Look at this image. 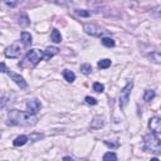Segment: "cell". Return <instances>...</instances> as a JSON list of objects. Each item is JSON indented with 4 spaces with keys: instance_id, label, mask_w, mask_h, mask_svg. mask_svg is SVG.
I'll use <instances>...</instances> for the list:
<instances>
[{
    "instance_id": "cell-13",
    "label": "cell",
    "mask_w": 161,
    "mask_h": 161,
    "mask_svg": "<svg viewBox=\"0 0 161 161\" xmlns=\"http://www.w3.org/2000/svg\"><path fill=\"white\" fill-rule=\"evenodd\" d=\"M28 140H29V137L28 136H25V135H20V136H18L15 140H14V146H17V147H20V146H24L26 142H28Z\"/></svg>"
},
{
    "instance_id": "cell-21",
    "label": "cell",
    "mask_w": 161,
    "mask_h": 161,
    "mask_svg": "<svg viewBox=\"0 0 161 161\" xmlns=\"http://www.w3.org/2000/svg\"><path fill=\"white\" fill-rule=\"evenodd\" d=\"M97 65H98V68H101V69H106V68H108V67L111 65V59H107V58L101 59Z\"/></svg>"
},
{
    "instance_id": "cell-28",
    "label": "cell",
    "mask_w": 161,
    "mask_h": 161,
    "mask_svg": "<svg viewBox=\"0 0 161 161\" xmlns=\"http://www.w3.org/2000/svg\"><path fill=\"white\" fill-rule=\"evenodd\" d=\"M8 69H9V68L5 65V63H0V72H2V73H6Z\"/></svg>"
},
{
    "instance_id": "cell-12",
    "label": "cell",
    "mask_w": 161,
    "mask_h": 161,
    "mask_svg": "<svg viewBox=\"0 0 161 161\" xmlns=\"http://www.w3.org/2000/svg\"><path fill=\"white\" fill-rule=\"evenodd\" d=\"M20 42L23 43V45L29 47V45L33 43V37H32V34L28 33V32H22V34H20Z\"/></svg>"
},
{
    "instance_id": "cell-20",
    "label": "cell",
    "mask_w": 161,
    "mask_h": 161,
    "mask_svg": "<svg viewBox=\"0 0 161 161\" xmlns=\"http://www.w3.org/2000/svg\"><path fill=\"white\" fill-rule=\"evenodd\" d=\"M80 72H82L83 74H86V76L91 74V73H92V65H91L89 63L82 64V65H80Z\"/></svg>"
},
{
    "instance_id": "cell-2",
    "label": "cell",
    "mask_w": 161,
    "mask_h": 161,
    "mask_svg": "<svg viewBox=\"0 0 161 161\" xmlns=\"http://www.w3.org/2000/svg\"><path fill=\"white\" fill-rule=\"evenodd\" d=\"M143 150L149 152H154V154H159L161 151V142H160V139L157 137V133L150 132L147 135H145Z\"/></svg>"
},
{
    "instance_id": "cell-22",
    "label": "cell",
    "mask_w": 161,
    "mask_h": 161,
    "mask_svg": "<svg viewBox=\"0 0 161 161\" xmlns=\"http://www.w3.org/2000/svg\"><path fill=\"white\" fill-rule=\"evenodd\" d=\"M74 13H76L78 17H83V18L91 17V11H89V10H86V9H76Z\"/></svg>"
},
{
    "instance_id": "cell-5",
    "label": "cell",
    "mask_w": 161,
    "mask_h": 161,
    "mask_svg": "<svg viewBox=\"0 0 161 161\" xmlns=\"http://www.w3.org/2000/svg\"><path fill=\"white\" fill-rule=\"evenodd\" d=\"M83 30L84 33H87L91 37H102L106 33V30H103L101 26L93 24V23H86L83 25Z\"/></svg>"
},
{
    "instance_id": "cell-25",
    "label": "cell",
    "mask_w": 161,
    "mask_h": 161,
    "mask_svg": "<svg viewBox=\"0 0 161 161\" xmlns=\"http://www.w3.org/2000/svg\"><path fill=\"white\" fill-rule=\"evenodd\" d=\"M84 101H86L87 104H91V106H96V104H97V100L93 98V97H91V96H87V97L84 98Z\"/></svg>"
},
{
    "instance_id": "cell-1",
    "label": "cell",
    "mask_w": 161,
    "mask_h": 161,
    "mask_svg": "<svg viewBox=\"0 0 161 161\" xmlns=\"http://www.w3.org/2000/svg\"><path fill=\"white\" fill-rule=\"evenodd\" d=\"M8 124L9 125H14V126H33L37 124V116L30 115L28 112H23L18 110H11L8 115Z\"/></svg>"
},
{
    "instance_id": "cell-17",
    "label": "cell",
    "mask_w": 161,
    "mask_h": 161,
    "mask_svg": "<svg viewBox=\"0 0 161 161\" xmlns=\"http://www.w3.org/2000/svg\"><path fill=\"white\" fill-rule=\"evenodd\" d=\"M50 38H52V40H53L54 43H61V42H62V35H61V33H59L57 29H53V30H52Z\"/></svg>"
},
{
    "instance_id": "cell-31",
    "label": "cell",
    "mask_w": 161,
    "mask_h": 161,
    "mask_svg": "<svg viewBox=\"0 0 161 161\" xmlns=\"http://www.w3.org/2000/svg\"><path fill=\"white\" fill-rule=\"evenodd\" d=\"M63 160H71V161H72L73 159H72V157H69V156H65V157H63Z\"/></svg>"
},
{
    "instance_id": "cell-10",
    "label": "cell",
    "mask_w": 161,
    "mask_h": 161,
    "mask_svg": "<svg viewBox=\"0 0 161 161\" xmlns=\"http://www.w3.org/2000/svg\"><path fill=\"white\" fill-rule=\"evenodd\" d=\"M59 53V49L57 47H48L45 48V50H43V57L42 59L43 61H49L50 58H53L54 56H57Z\"/></svg>"
},
{
    "instance_id": "cell-23",
    "label": "cell",
    "mask_w": 161,
    "mask_h": 161,
    "mask_svg": "<svg viewBox=\"0 0 161 161\" xmlns=\"http://www.w3.org/2000/svg\"><path fill=\"white\" fill-rule=\"evenodd\" d=\"M117 160V156H116V154L115 152H106L104 155H103V161H116Z\"/></svg>"
},
{
    "instance_id": "cell-19",
    "label": "cell",
    "mask_w": 161,
    "mask_h": 161,
    "mask_svg": "<svg viewBox=\"0 0 161 161\" xmlns=\"http://www.w3.org/2000/svg\"><path fill=\"white\" fill-rule=\"evenodd\" d=\"M49 2L54 3L57 5H62V6H69L73 4V0H49Z\"/></svg>"
},
{
    "instance_id": "cell-15",
    "label": "cell",
    "mask_w": 161,
    "mask_h": 161,
    "mask_svg": "<svg viewBox=\"0 0 161 161\" xmlns=\"http://www.w3.org/2000/svg\"><path fill=\"white\" fill-rule=\"evenodd\" d=\"M155 96H156L155 91H152V89H146L145 93H143V101L150 102V101H152V100L155 98Z\"/></svg>"
},
{
    "instance_id": "cell-18",
    "label": "cell",
    "mask_w": 161,
    "mask_h": 161,
    "mask_svg": "<svg viewBox=\"0 0 161 161\" xmlns=\"http://www.w3.org/2000/svg\"><path fill=\"white\" fill-rule=\"evenodd\" d=\"M101 43H102L104 47H107V48H112V47H115V40H113L112 38H108V37L102 38Z\"/></svg>"
},
{
    "instance_id": "cell-9",
    "label": "cell",
    "mask_w": 161,
    "mask_h": 161,
    "mask_svg": "<svg viewBox=\"0 0 161 161\" xmlns=\"http://www.w3.org/2000/svg\"><path fill=\"white\" fill-rule=\"evenodd\" d=\"M149 127H150L151 132H154V133H160V132H161V118L157 117V116L150 118V121H149Z\"/></svg>"
},
{
    "instance_id": "cell-4",
    "label": "cell",
    "mask_w": 161,
    "mask_h": 161,
    "mask_svg": "<svg viewBox=\"0 0 161 161\" xmlns=\"http://www.w3.org/2000/svg\"><path fill=\"white\" fill-rule=\"evenodd\" d=\"M43 57V52H40L39 49H30L25 56V62H28L32 67H35L40 61H42Z\"/></svg>"
},
{
    "instance_id": "cell-11",
    "label": "cell",
    "mask_w": 161,
    "mask_h": 161,
    "mask_svg": "<svg viewBox=\"0 0 161 161\" xmlns=\"http://www.w3.org/2000/svg\"><path fill=\"white\" fill-rule=\"evenodd\" d=\"M104 126V117L103 116H95L91 121V128L92 130H100Z\"/></svg>"
},
{
    "instance_id": "cell-7",
    "label": "cell",
    "mask_w": 161,
    "mask_h": 161,
    "mask_svg": "<svg viewBox=\"0 0 161 161\" xmlns=\"http://www.w3.org/2000/svg\"><path fill=\"white\" fill-rule=\"evenodd\" d=\"M5 57L6 58H18L22 53V49H20V45L18 43H14L9 45L6 49H5Z\"/></svg>"
},
{
    "instance_id": "cell-14",
    "label": "cell",
    "mask_w": 161,
    "mask_h": 161,
    "mask_svg": "<svg viewBox=\"0 0 161 161\" xmlns=\"http://www.w3.org/2000/svg\"><path fill=\"white\" fill-rule=\"evenodd\" d=\"M63 77H64V79L67 80V82H69V83H73L74 79H76V74L72 71H68V69L63 71Z\"/></svg>"
},
{
    "instance_id": "cell-16",
    "label": "cell",
    "mask_w": 161,
    "mask_h": 161,
    "mask_svg": "<svg viewBox=\"0 0 161 161\" xmlns=\"http://www.w3.org/2000/svg\"><path fill=\"white\" fill-rule=\"evenodd\" d=\"M19 24L20 25H23V26H28L29 24H30V20H29V18H28V15L25 14V13H22V14L19 15Z\"/></svg>"
},
{
    "instance_id": "cell-27",
    "label": "cell",
    "mask_w": 161,
    "mask_h": 161,
    "mask_svg": "<svg viewBox=\"0 0 161 161\" xmlns=\"http://www.w3.org/2000/svg\"><path fill=\"white\" fill-rule=\"evenodd\" d=\"M8 97H0V110H3L4 107L6 106V103H8Z\"/></svg>"
},
{
    "instance_id": "cell-30",
    "label": "cell",
    "mask_w": 161,
    "mask_h": 161,
    "mask_svg": "<svg viewBox=\"0 0 161 161\" xmlns=\"http://www.w3.org/2000/svg\"><path fill=\"white\" fill-rule=\"evenodd\" d=\"M104 143L108 147H111V149H116V147H118V143H112V142H108V141H104Z\"/></svg>"
},
{
    "instance_id": "cell-8",
    "label": "cell",
    "mask_w": 161,
    "mask_h": 161,
    "mask_svg": "<svg viewBox=\"0 0 161 161\" xmlns=\"http://www.w3.org/2000/svg\"><path fill=\"white\" fill-rule=\"evenodd\" d=\"M6 74L11 78V80H14V83H15L17 86H19L20 88H26V82H25V79H24L20 74L13 72V71H10V69H8Z\"/></svg>"
},
{
    "instance_id": "cell-24",
    "label": "cell",
    "mask_w": 161,
    "mask_h": 161,
    "mask_svg": "<svg viewBox=\"0 0 161 161\" xmlns=\"http://www.w3.org/2000/svg\"><path fill=\"white\" fill-rule=\"evenodd\" d=\"M93 91L98 92V93H102L104 91V86L102 83H100V82H95V83H93Z\"/></svg>"
},
{
    "instance_id": "cell-29",
    "label": "cell",
    "mask_w": 161,
    "mask_h": 161,
    "mask_svg": "<svg viewBox=\"0 0 161 161\" xmlns=\"http://www.w3.org/2000/svg\"><path fill=\"white\" fill-rule=\"evenodd\" d=\"M151 57L155 59V62H156V63H160V62H161V57H160L159 53H154V54H152Z\"/></svg>"
},
{
    "instance_id": "cell-6",
    "label": "cell",
    "mask_w": 161,
    "mask_h": 161,
    "mask_svg": "<svg viewBox=\"0 0 161 161\" xmlns=\"http://www.w3.org/2000/svg\"><path fill=\"white\" fill-rule=\"evenodd\" d=\"M26 112L30 113V115H37L40 108H42V103H40L39 100L37 98H33V100H29L28 102H26Z\"/></svg>"
},
{
    "instance_id": "cell-3",
    "label": "cell",
    "mask_w": 161,
    "mask_h": 161,
    "mask_svg": "<svg viewBox=\"0 0 161 161\" xmlns=\"http://www.w3.org/2000/svg\"><path fill=\"white\" fill-rule=\"evenodd\" d=\"M132 88H133V83L128 82L122 89H121V92H120V107H121V110H125L126 106L128 104V102H130V95H131Z\"/></svg>"
},
{
    "instance_id": "cell-26",
    "label": "cell",
    "mask_w": 161,
    "mask_h": 161,
    "mask_svg": "<svg viewBox=\"0 0 161 161\" xmlns=\"http://www.w3.org/2000/svg\"><path fill=\"white\" fill-rule=\"evenodd\" d=\"M3 2H4L8 6H10V8H14V6H17V4H18V0H3Z\"/></svg>"
}]
</instances>
